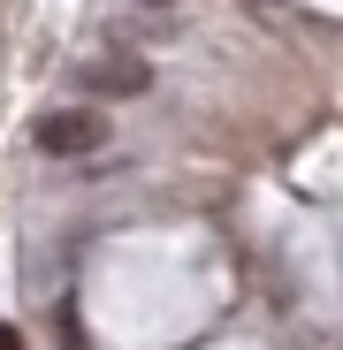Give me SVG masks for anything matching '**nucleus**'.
I'll use <instances>...</instances> for the list:
<instances>
[{"label": "nucleus", "instance_id": "nucleus-1", "mask_svg": "<svg viewBox=\"0 0 343 350\" xmlns=\"http://www.w3.org/2000/svg\"><path fill=\"white\" fill-rule=\"evenodd\" d=\"M99 145H107V114L62 107V114L38 122V152H53V160H77V152H99Z\"/></svg>", "mask_w": 343, "mask_h": 350}, {"label": "nucleus", "instance_id": "nucleus-2", "mask_svg": "<svg viewBox=\"0 0 343 350\" xmlns=\"http://www.w3.org/2000/svg\"><path fill=\"white\" fill-rule=\"evenodd\" d=\"M145 84H153V69H145V62H130V53L84 62V92H92V99H138Z\"/></svg>", "mask_w": 343, "mask_h": 350}, {"label": "nucleus", "instance_id": "nucleus-3", "mask_svg": "<svg viewBox=\"0 0 343 350\" xmlns=\"http://www.w3.org/2000/svg\"><path fill=\"white\" fill-rule=\"evenodd\" d=\"M0 350H23V335H16V327H0Z\"/></svg>", "mask_w": 343, "mask_h": 350}, {"label": "nucleus", "instance_id": "nucleus-4", "mask_svg": "<svg viewBox=\"0 0 343 350\" xmlns=\"http://www.w3.org/2000/svg\"><path fill=\"white\" fill-rule=\"evenodd\" d=\"M153 8H168V0H153Z\"/></svg>", "mask_w": 343, "mask_h": 350}]
</instances>
